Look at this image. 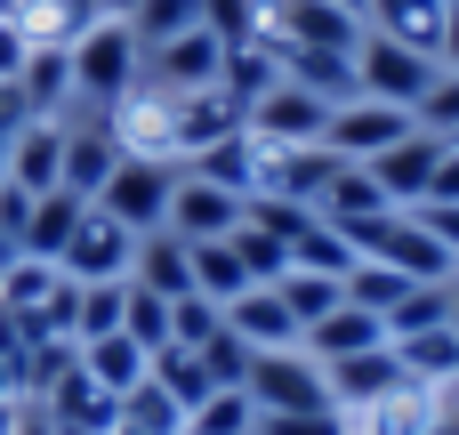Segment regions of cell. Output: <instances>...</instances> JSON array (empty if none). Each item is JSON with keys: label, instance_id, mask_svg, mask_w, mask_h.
I'll use <instances>...</instances> for the list:
<instances>
[{"label": "cell", "instance_id": "obj_44", "mask_svg": "<svg viewBox=\"0 0 459 435\" xmlns=\"http://www.w3.org/2000/svg\"><path fill=\"white\" fill-rule=\"evenodd\" d=\"M0 186H8V137H0Z\"/></svg>", "mask_w": 459, "mask_h": 435}, {"label": "cell", "instance_id": "obj_24", "mask_svg": "<svg viewBox=\"0 0 459 435\" xmlns=\"http://www.w3.org/2000/svg\"><path fill=\"white\" fill-rule=\"evenodd\" d=\"M315 210H323L331 226H363V218H379V210H395V202H387V186H379V178H371L363 161H339Z\"/></svg>", "mask_w": 459, "mask_h": 435}, {"label": "cell", "instance_id": "obj_40", "mask_svg": "<svg viewBox=\"0 0 459 435\" xmlns=\"http://www.w3.org/2000/svg\"><path fill=\"white\" fill-rule=\"evenodd\" d=\"M411 218H420V226H428V234L459 258V202H411Z\"/></svg>", "mask_w": 459, "mask_h": 435}, {"label": "cell", "instance_id": "obj_15", "mask_svg": "<svg viewBox=\"0 0 459 435\" xmlns=\"http://www.w3.org/2000/svg\"><path fill=\"white\" fill-rule=\"evenodd\" d=\"M436 161H444V137H436V129H411L403 145H387V153H379V161H363V170L387 186V202H395V210H411V202H428Z\"/></svg>", "mask_w": 459, "mask_h": 435}, {"label": "cell", "instance_id": "obj_47", "mask_svg": "<svg viewBox=\"0 0 459 435\" xmlns=\"http://www.w3.org/2000/svg\"><path fill=\"white\" fill-rule=\"evenodd\" d=\"M339 8H355V16H363V0H339Z\"/></svg>", "mask_w": 459, "mask_h": 435}, {"label": "cell", "instance_id": "obj_29", "mask_svg": "<svg viewBox=\"0 0 459 435\" xmlns=\"http://www.w3.org/2000/svg\"><path fill=\"white\" fill-rule=\"evenodd\" d=\"M194 291H202V299H218V307L250 291V266L234 258V242H194Z\"/></svg>", "mask_w": 459, "mask_h": 435}, {"label": "cell", "instance_id": "obj_2", "mask_svg": "<svg viewBox=\"0 0 459 435\" xmlns=\"http://www.w3.org/2000/svg\"><path fill=\"white\" fill-rule=\"evenodd\" d=\"M347 242L363 250V258H379V266H395V274H411V283H459V258L411 218V210H379V218H363V226H347Z\"/></svg>", "mask_w": 459, "mask_h": 435}, {"label": "cell", "instance_id": "obj_6", "mask_svg": "<svg viewBox=\"0 0 459 435\" xmlns=\"http://www.w3.org/2000/svg\"><path fill=\"white\" fill-rule=\"evenodd\" d=\"M56 266H65V283H129V266H137V234L89 202L81 226H73V242L56 250Z\"/></svg>", "mask_w": 459, "mask_h": 435}, {"label": "cell", "instance_id": "obj_28", "mask_svg": "<svg viewBox=\"0 0 459 435\" xmlns=\"http://www.w3.org/2000/svg\"><path fill=\"white\" fill-rule=\"evenodd\" d=\"M436 323H452V283H411V291L387 307V339H420V331H436Z\"/></svg>", "mask_w": 459, "mask_h": 435}, {"label": "cell", "instance_id": "obj_11", "mask_svg": "<svg viewBox=\"0 0 459 435\" xmlns=\"http://www.w3.org/2000/svg\"><path fill=\"white\" fill-rule=\"evenodd\" d=\"M242 129H258L266 145H323V129H331V105L315 97V89H299V81H274L250 113H242Z\"/></svg>", "mask_w": 459, "mask_h": 435}, {"label": "cell", "instance_id": "obj_1", "mask_svg": "<svg viewBox=\"0 0 459 435\" xmlns=\"http://www.w3.org/2000/svg\"><path fill=\"white\" fill-rule=\"evenodd\" d=\"M65 57H73V113H105L113 97H129V81L145 65V48H137V32L121 16H97Z\"/></svg>", "mask_w": 459, "mask_h": 435}, {"label": "cell", "instance_id": "obj_37", "mask_svg": "<svg viewBox=\"0 0 459 435\" xmlns=\"http://www.w3.org/2000/svg\"><path fill=\"white\" fill-rule=\"evenodd\" d=\"M411 121H420V129H436V137H459V73H452V65L436 73V89L420 97V113H411Z\"/></svg>", "mask_w": 459, "mask_h": 435}, {"label": "cell", "instance_id": "obj_32", "mask_svg": "<svg viewBox=\"0 0 459 435\" xmlns=\"http://www.w3.org/2000/svg\"><path fill=\"white\" fill-rule=\"evenodd\" d=\"M218 331H226V307L218 299H202V291L169 299V347H210Z\"/></svg>", "mask_w": 459, "mask_h": 435}, {"label": "cell", "instance_id": "obj_14", "mask_svg": "<svg viewBox=\"0 0 459 435\" xmlns=\"http://www.w3.org/2000/svg\"><path fill=\"white\" fill-rule=\"evenodd\" d=\"M226 331L250 347V355H274V347H299L307 331H299V315L282 307V291L274 283H250L242 299H226Z\"/></svg>", "mask_w": 459, "mask_h": 435}, {"label": "cell", "instance_id": "obj_4", "mask_svg": "<svg viewBox=\"0 0 459 435\" xmlns=\"http://www.w3.org/2000/svg\"><path fill=\"white\" fill-rule=\"evenodd\" d=\"M250 404L258 412H331V379L307 347H274V355H250Z\"/></svg>", "mask_w": 459, "mask_h": 435}, {"label": "cell", "instance_id": "obj_36", "mask_svg": "<svg viewBox=\"0 0 459 435\" xmlns=\"http://www.w3.org/2000/svg\"><path fill=\"white\" fill-rule=\"evenodd\" d=\"M186 24H202V0H137V16H129V32H137V48H153V40H169V32H186Z\"/></svg>", "mask_w": 459, "mask_h": 435}, {"label": "cell", "instance_id": "obj_33", "mask_svg": "<svg viewBox=\"0 0 459 435\" xmlns=\"http://www.w3.org/2000/svg\"><path fill=\"white\" fill-rule=\"evenodd\" d=\"M411 291V274H395V266H379V258H355V274H347V299L355 307H371L379 323H387V307Z\"/></svg>", "mask_w": 459, "mask_h": 435}, {"label": "cell", "instance_id": "obj_10", "mask_svg": "<svg viewBox=\"0 0 459 435\" xmlns=\"http://www.w3.org/2000/svg\"><path fill=\"white\" fill-rule=\"evenodd\" d=\"M242 194L234 186H218V178H202V170H178V186H169V234L178 242H226L234 226H242Z\"/></svg>", "mask_w": 459, "mask_h": 435}, {"label": "cell", "instance_id": "obj_22", "mask_svg": "<svg viewBox=\"0 0 459 435\" xmlns=\"http://www.w3.org/2000/svg\"><path fill=\"white\" fill-rule=\"evenodd\" d=\"M16 89H24V105H32V121H65V113H73V57H65V48H24Z\"/></svg>", "mask_w": 459, "mask_h": 435}, {"label": "cell", "instance_id": "obj_20", "mask_svg": "<svg viewBox=\"0 0 459 435\" xmlns=\"http://www.w3.org/2000/svg\"><path fill=\"white\" fill-rule=\"evenodd\" d=\"M137 291H161V299H186L194 291V242H178L169 226L137 234V266H129Z\"/></svg>", "mask_w": 459, "mask_h": 435}, {"label": "cell", "instance_id": "obj_12", "mask_svg": "<svg viewBox=\"0 0 459 435\" xmlns=\"http://www.w3.org/2000/svg\"><path fill=\"white\" fill-rule=\"evenodd\" d=\"M323 379H331V412H339V420H355L363 404L395 396L411 371H403V355H395V347H363V355H339V363H323Z\"/></svg>", "mask_w": 459, "mask_h": 435}, {"label": "cell", "instance_id": "obj_34", "mask_svg": "<svg viewBox=\"0 0 459 435\" xmlns=\"http://www.w3.org/2000/svg\"><path fill=\"white\" fill-rule=\"evenodd\" d=\"M121 331H129V339H137L145 355H161V347H169V299H161V291H137V283H129Z\"/></svg>", "mask_w": 459, "mask_h": 435}, {"label": "cell", "instance_id": "obj_48", "mask_svg": "<svg viewBox=\"0 0 459 435\" xmlns=\"http://www.w3.org/2000/svg\"><path fill=\"white\" fill-rule=\"evenodd\" d=\"M452 8H459V0H452Z\"/></svg>", "mask_w": 459, "mask_h": 435}, {"label": "cell", "instance_id": "obj_7", "mask_svg": "<svg viewBox=\"0 0 459 435\" xmlns=\"http://www.w3.org/2000/svg\"><path fill=\"white\" fill-rule=\"evenodd\" d=\"M420 121L403 113V105H379V97H347V105H331V129H323V153H339V161H379L387 145H403Z\"/></svg>", "mask_w": 459, "mask_h": 435}, {"label": "cell", "instance_id": "obj_27", "mask_svg": "<svg viewBox=\"0 0 459 435\" xmlns=\"http://www.w3.org/2000/svg\"><path fill=\"white\" fill-rule=\"evenodd\" d=\"M274 291H282V307L299 315V331H307V323H323L331 307H347V283H339V274H315V266H290Z\"/></svg>", "mask_w": 459, "mask_h": 435}, {"label": "cell", "instance_id": "obj_16", "mask_svg": "<svg viewBox=\"0 0 459 435\" xmlns=\"http://www.w3.org/2000/svg\"><path fill=\"white\" fill-rule=\"evenodd\" d=\"M436 428H444V396L420 387V379H403L395 396H379L347 420V435H436Z\"/></svg>", "mask_w": 459, "mask_h": 435}, {"label": "cell", "instance_id": "obj_41", "mask_svg": "<svg viewBox=\"0 0 459 435\" xmlns=\"http://www.w3.org/2000/svg\"><path fill=\"white\" fill-rule=\"evenodd\" d=\"M428 202H459V145L444 137V161H436V178H428Z\"/></svg>", "mask_w": 459, "mask_h": 435}, {"label": "cell", "instance_id": "obj_39", "mask_svg": "<svg viewBox=\"0 0 459 435\" xmlns=\"http://www.w3.org/2000/svg\"><path fill=\"white\" fill-rule=\"evenodd\" d=\"M258 435H347L339 412H258Z\"/></svg>", "mask_w": 459, "mask_h": 435}, {"label": "cell", "instance_id": "obj_3", "mask_svg": "<svg viewBox=\"0 0 459 435\" xmlns=\"http://www.w3.org/2000/svg\"><path fill=\"white\" fill-rule=\"evenodd\" d=\"M436 57L428 48H403V40H387V32H363V48H355V89L363 97H379V105H403V113H420V97L436 89Z\"/></svg>", "mask_w": 459, "mask_h": 435}, {"label": "cell", "instance_id": "obj_5", "mask_svg": "<svg viewBox=\"0 0 459 435\" xmlns=\"http://www.w3.org/2000/svg\"><path fill=\"white\" fill-rule=\"evenodd\" d=\"M169 186H178L169 161H137V153H121L113 178H105V194H97V210L121 218L129 234H153V226H169Z\"/></svg>", "mask_w": 459, "mask_h": 435}, {"label": "cell", "instance_id": "obj_45", "mask_svg": "<svg viewBox=\"0 0 459 435\" xmlns=\"http://www.w3.org/2000/svg\"><path fill=\"white\" fill-rule=\"evenodd\" d=\"M452 331H459V283H452Z\"/></svg>", "mask_w": 459, "mask_h": 435}, {"label": "cell", "instance_id": "obj_49", "mask_svg": "<svg viewBox=\"0 0 459 435\" xmlns=\"http://www.w3.org/2000/svg\"><path fill=\"white\" fill-rule=\"evenodd\" d=\"M186 435H194V428H186Z\"/></svg>", "mask_w": 459, "mask_h": 435}, {"label": "cell", "instance_id": "obj_13", "mask_svg": "<svg viewBox=\"0 0 459 435\" xmlns=\"http://www.w3.org/2000/svg\"><path fill=\"white\" fill-rule=\"evenodd\" d=\"M113 161H121V145H113V129L97 121V113H65V194H81V202H97L105 194V178H113Z\"/></svg>", "mask_w": 459, "mask_h": 435}, {"label": "cell", "instance_id": "obj_8", "mask_svg": "<svg viewBox=\"0 0 459 435\" xmlns=\"http://www.w3.org/2000/svg\"><path fill=\"white\" fill-rule=\"evenodd\" d=\"M266 40L274 48H363V16L339 0H266Z\"/></svg>", "mask_w": 459, "mask_h": 435}, {"label": "cell", "instance_id": "obj_43", "mask_svg": "<svg viewBox=\"0 0 459 435\" xmlns=\"http://www.w3.org/2000/svg\"><path fill=\"white\" fill-rule=\"evenodd\" d=\"M16 435H56V428H48V420H40V404H32V412H24V428H16Z\"/></svg>", "mask_w": 459, "mask_h": 435}, {"label": "cell", "instance_id": "obj_18", "mask_svg": "<svg viewBox=\"0 0 459 435\" xmlns=\"http://www.w3.org/2000/svg\"><path fill=\"white\" fill-rule=\"evenodd\" d=\"M73 363H81V371H89V379H97L105 396H129V387H145V379H153V355H145V347H137L129 331L81 339V347H73Z\"/></svg>", "mask_w": 459, "mask_h": 435}, {"label": "cell", "instance_id": "obj_30", "mask_svg": "<svg viewBox=\"0 0 459 435\" xmlns=\"http://www.w3.org/2000/svg\"><path fill=\"white\" fill-rule=\"evenodd\" d=\"M121 307H129V283H81L73 291V347L121 331Z\"/></svg>", "mask_w": 459, "mask_h": 435}, {"label": "cell", "instance_id": "obj_35", "mask_svg": "<svg viewBox=\"0 0 459 435\" xmlns=\"http://www.w3.org/2000/svg\"><path fill=\"white\" fill-rule=\"evenodd\" d=\"M202 24H210L226 48H242V40H266V0H202Z\"/></svg>", "mask_w": 459, "mask_h": 435}, {"label": "cell", "instance_id": "obj_25", "mask_svg": "<svg viewBox=\"0 0 459 435\" xmlns=\"http://www.w3.org/2000/svg\"><path fill=\"white\" fill-rule=\"evenodd\" d=\"M81 210H89V202H81V194H65V186H56V194H32V210H24V234H16V250H24V258H56V250L73 242Z\"/></svg>", "mask_w": 459, "mask_h": 435}, {"label": "cell", "instance_id": "obj_26", "mask_svg": "<svg viewBox=\"0 0 459 435\" xmlns=\"http://www.w3.org/2000/svg\"><path fill=\"white\" fill-rule=\"evenodd\" d=\"M186 428L194 435H258V404H250V387H210L186 412Z\"/></svg>", "mask_w": 459, "mask_h": 435}, {"label": "cell", "instance_id": "obj_38", "mask_svg": "<svg viewBox=\"0 0 459 435\" xmlns=\"http://www.w3.org/2000/svg\"><path fill=\"white\" fill-rule=\"evenodd\" d=\"M194 355H202L210 387H242V379H250V347H242L234 331H218V339H210V347H194Z\"/></svg>", "mask_w": 459, "mask_h": 435}, {"label": "cell", "instance_id": "obj_23", "mask_svg": "<svg viewBox=\"0 0 459 435\" xmlns=\"http://www.w3.org/2000/svg\"><path fill=\"white\" fill-rule=\"evenodd\" d=\"M274 57H282V81L315 89L323 105H347V97H363V89H355V57H347V48H274Z\"/></svg>", "mask_w": 459, "mask_h": 435}, {"label": "cell", "instance_id": "obj_19", "mask_svg": "<svg viewBox=\"0 0 459 435\" xmlns=\"http://www.w3.org/2000/svg\"><path fill=\"white\" fill-rule=\"evenodd\" d=\"M444 24H452V0H363V32H387V40L428 48V57H436Z\"/></svg>", "mask_w": 459, "mask_h": 435}, {"label": "cell", "instance_id": "obj_21", "mask_svg": "<svg viewBox=\"0 0 459 435\" xmlns=\"http://www.w3.org/2000/svg\"><path fill=\"white\" fill-rule=\"evenodd\" d=\"M299 347H307L315 363H339V355H363V347H387V323H379L371 307H355V299H347V307H331L323 323H307V339H299Z\"/></svg>", "mask_w": 459, "mask_h": 435}, {"label": "cell", "instance_id": "obj_9", "mask_svg": "<svg viewBox=\"0 0 459 435\" xmlns=\"http://www.w3.org/2000/svg\"><path fill=\"white\" fill-rule=\"evenodd\" d=\"M137 73H145V81H161V89H178V97L218 89V73H226V40H218L210 24H186V32H169V40H153Z\"/></svg>", "mask_w": 459, "mask_h": 435}, {"label": "cell", "instance_id": "obj_31", "mask_svg": "<svg viewBox=\"0 0 459 435\" xmlns=\"http://www.w3.org/2000/svg\"><path fill=\"white\" fill-rule=\"evenodd\" d=\"M226 242H234V258L250 266V283H282V274H290V242H282V234H266V226H250V218H242Z\"/></svg>", "mask_w": 459, "mask_h": 435}, {"label": "cell", "instance_id": "obj_46", "mask_svg": "<svg viewBox=\"0 0 459 435\" xmlns=\"http://www.w3.org/2000/svg\"><path fill=\"white\" fill-rule=\"evenodd\" d=\"M0 396H16V387H8V371H0Z\"/></svg>", "mask_w": 459, "mask_h": 435}, {"label": "cell", "instance_id": "obj_42", "mask_svg": "<svg viewBox=\"0 0 459 435\" xmlns=\"http://www.w3.org/2000/svg\"><path fill=\"white\" fill-rule=\"evenodd\" d=\"M436 65H452V73H459V8H452V24H444V40H436Z\"/></svg>", "mask_w": 459, "mask_h": 435}, {"label": "cell", "instance_id": "obj_17", "mask_svg": "<svg viewBox=\"0 0 459 435\" xmlns=\"http://www.w3.org/2000/svg\"><path fill=\"white\" fill-rule=\"evenodd\" d=\"M65 178V121H24L8 137V186L16 194H56Z\"/></svg>", "mask_w": 459, "mask_h": 435}]
</instances>
